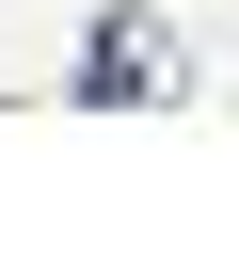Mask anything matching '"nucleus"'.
Listing matches in <instances>:
<instances>
[{"instance_id": "nucleus-1", "label": "nucleus", "mask_w": 239, "mask_h": 255, "mask_svg": "<svg viewBox=\"0 0 239 255\" xmlns=\"http://www.w3.org/2000/svg\"><path fill=\"white\" fill-rule=\"evenodd\" d=\"M80 96H191V48H175V16L112 0V16L80 32Z\"/></svg>"}]
</instances>
